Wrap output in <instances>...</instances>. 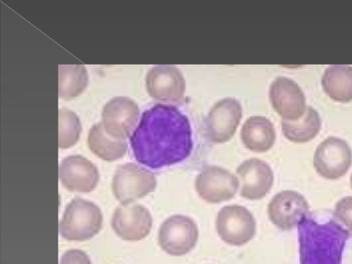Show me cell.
Returning <instances> with one entry per match:
<instances>
[{
  "label": "cell",
  "mask_w": 352,
  "mask_h": 264,
  "mask_svg": "<svg viewBox=\"0 0 352 264\" xmlns=\"http://www.w3.org/2000/svg\"><path fill=\"white\" fill-rule=\"evenodd\" d=\"M241 184L240 194L248 200H258L267 195L274 184V173L265 161L251 158L243 161L236 169Z\"/></svg>",
  "instance_id": "4fadbf2b"
},
{
  "label": "cell",
  "mask_w": 352,
  "mask_h": 264,
  "mask_svg": "<svg viewBox=\"0 0 352 264\" xmlns=\"http://www.w3.org/2000/svg\"><path fill=\"white\" fill-rule=\"evenodd\" d=\"M58 119V146L69 148L78 140L81 132L80 122L76 114L67 109L59 110Z\"/></svg>",
  "instance_id": "7402d4cb"
},
{
  "label": "cell",
  "mask_w": 352,
  "mask_h": 264,
  "mask_svg": "<svg viewBox=\"0 0 352 264\" xmlns=\"http://www.w3.org/2000/svg\"><path fill=\"white\" fill-rule=\"evenodd\" d=\"M317 174L328 180L344 177L352 165V150L344 140L330 136L316 147L313 160Z\"/></svg>",
  "instance_id": "8992f818"
},
{
  "label": "cell",
  "mask_w": 352,
  "mask_h": 264,
  "mask_svg": "<svg viewBox=\"0 0 352 264\" xmlns=\"http://www.w3.org/2000/svg\"><path fill=\"white\" fill-rule=\"evenodd\" d=\"M140 116L138 104L124 96H117L106 103L102 123L111 137L124 140L133 133Z\"/></svg>",
  "instance_id": "30bf717a"
},
{
  "label": "cell",
  "mask_w": 352,
  "mask_h": 264,
  "mask_svg": "<svg viewBox=\"0 0 352 264\" xmlns=\"http://www.w3.org/2000/svg\"><path fill=\"white\" fill-rule=\"evenodd\" d=\"M335 217L352 232V196L340 199L335 205Z\"/></svg>",
  "instance_id": "603a6c76"
},
{
  "label": "cell",
  "mask_w": 352,
  "mask_h": 264,
  "mask_svg": "<svg viewBox=\"0 0 352 264\" xmlns=\"http://www.w3.org/2000/svg\"><path fill=\"white\" fill-rule=\"evenodd\" d=\"M157 236L162 250L173 256H182L195 247L199 230L195 221L190 217L174 214L161 224Z\"/></svg>",
  "instance_id": "5b68a950"
},
{
  "label": "cell",
  "mask_w": 352,
  "mask_h": 264,
  "mask_svg": "<svg viewBox=\"0 0 352 264\" xmlns=\"http://www.w3.org/2000/svg\"><path fill=\"white\" fill-rule=\"evenodd\" d=\"M215 227L223 242L233 246H241L254 237L256 223L253 214L246 208L234 204L220 209Z\"/></svg>",
  "instance_id": "52a82bcc"
},
{
  "label": "cell",
  "mask_w": 352,
  "mask_h": 264,
  "mask_svg": "<svg viewBox=\"0 0 352 264\" xmlns=\"http://www.w3.org/2000/svg\"><path fill=\"white\" fill-rule=\"evenodd\" d=\"M242 118L240 103L224 98L212 107L206 118V135L213 143H224L232 138Z\"/></svg>",
  "instance_id": "7c38bea8"
},
{
  "label": "cell",
  "mask_w": 352,
  "mask_h": 264,
  "mask_svg": "<svg viewBox=\"0 0 352 264\" xmlns=\"http://www.w3.org/2000/svg\"><path fill=\"white\" fill-rule=\"evenodd\" d=\"M115 233L126 241H140L146 237L153 226L148 210L140 204H129L117 207L111 218Z\"/></svg>",
  "instance_id": "8fae6325"
},
{
  "label": "cell",
  "mask_w": 352,
  "mask_h": 264,
  "mask_svg": "<svg viewBox=\"0 0 352 264\" xmlns=\"http://www.w3.org/2000/svg\"><path fill=\"white\" fill-rule=\"evenodd\" d=\"M88 75L82 65L58 67V93L65 99H70L80 94L86 88Z\"/></svg>",
  "instance_id": "44dd1931"
},
{
  "label": "cell",
  "mask_w": 352,
  "mask_h": 264,
  "mask_svg": "<svg viewBox=\"0 0 352 264\" xmlns=\"http://www.w3.org/2000/svg\"><path fill=\"white\" fill-rule=\"evenodd\" d=\"M309 206L299 192L285 190L276 193L267 206L271 222L281 230H291L296 227L309 213Z\"/></svg>",
  "instance_id": "9c48e42d"
},
{
  "label": "cell",
  "mask_w": 352,
  "mask_h": 264,
  "mask_svg": "<svg viewBox=\"0 0 352 264\" xmlns=\"http://www.w3.org/2000/svg\"><path fill=\"white\" fill-rule=\"evenodd\" d=\"M270 99L283 120H298L307 109L303 91L296 82L286 77L280 76L273 81L270 88Z\"/></svg>",
  "instance_id": "5bb4252c"
},
{
  "label": "cell",
  "mask_w": 352,
  "mask_h": 264,
  "mask_svg": "<svg viewBox=\"0 0 352 264\" xmlns=\"http://www.w3.org/2000/svg\"><path fill=\"white\" fill-rule=\"evenodd\" d=\"M240 186L236 176L218 166H207L197 175L195 187L199 197L209 204L232 199Z\"/></svg>",
  "instance_id": "ba28073f"
},
{
  "label": "cell",
  "mask_w": 352,
  "mask_h": 264,
  "mask_svg": "<svg viewBox=\"0 0 352 264\" xmlns=\"http://www.w3.org/2000/svg\"><path fill=\"white\" fill-rule=\"evenodd\" d=\"M349 183H350L351 188L352 189V173L351 174V176H350Z\"/></svg>",
  "instance_id": "d4e9b609"
},
{
  "label": "cell",
  "mask_w": 352,
  "mask_h": 264,
  "mask_svg": "<svg viewBox=\"0 0 352 264\" xmlns=\"http://www.w3.org/2000/svg\"><path fill=\"white\" fill-rule=\"evenodd\" d=\"M130 145L136 161L150 168L180 163L193 147L189 120L175 106L156 104L141 116Z\"/></svg>",
  "instance_id": "6da1fadb"
},
{
  "label": "cell",
  "mask_w": 352,
  "mask_h": 264,
  "mask_svg": "<svg viewBox=\"0 0 352 264\" xmlns=\"http://www.w3.org/2000/svg\"><path fill=\"white\" fill-rule=\"evenodd\" d=\"M102 224V214L91 201L74 198L66 206L59 223V233L68 241H82L98 234Z\"/></svg>",
  "instance_id": "3957f363"
},
{
  "label": "cell",
  "mask_w": 352,
  "mask_h": 264,
  "mask_svg": "<svg viewBox=\"0 0 352 264\" xmlns=\"http://www.w3.org/2000/svg\"><path fill=\"white\" fill-rule=\"evenodd\" d=\"M146 89L153 98L168 102L182 99L185 80L180 71L173 65H156L147 73Z\"/></svg>",
  "instance_id": "9a60e30c"
},
{
  "label": "cell",
  "mask_w": 352,
  "mask_h": 264,
  "mask_svg": "<svg viewBox=\"0 0 352 264\" xmlns=\"http://www.w3.org/2000/svg\"><path fill=\"white\" fill-rule=\"evenodd\" d=\"M243 145L256 153L269 151L276 141V131L273 124L263 116H252L243 124L241 130Z\"/></svg>",
  "instance_id": "e0dca14e"
},
{
  "label": "cell",
  "mask_w": 352,
  "mask_h": 264,
  "mask_svg": "<svg viewBox=\"0 0 352 264\" xmlns=\"http://www.w3.org/2000/svg\"><path fill=\"white\" fill-rule=\"evenodd\" d=\"M59 264H91L88 255L80 250H69L61 256Z\"/></svg>",
  "instance_id": "cb8c5ba5"
},
{
  "label": "cell",
  "mask_w": 352,
  "mask_h": 264,
  "mask_svg": "<svg viewBox=\"0 0 352 264\" xmlns=\"http://www.w3.org/2000/svg\"><path fill=\"white\" fill-rule=\"evenodd\" d=\"M156 186L157 180L151 171L131 162L120 166L112 180L113 193L122 205L145 197Z\"/></svg>",
  "instance_id": "277c9868"
},
{
  "label": "cell",
  "mask_w": 352,
  "mask_h": 264,
  "mask_svg": "<svg viewBox=\"0 0 352 264\" xmlns=\"http://www.w3.org/2000/svg\"><path fill=\"white\" fill-rule=\"evenodd\" d=\"M322 86L325 94L333 100H352V67L330 65L322 75Z\"/></svg>",
  "instance_id": "ac0fdd59"
},
{
  "label": "cell",
  "mask_w": 352,
  "mask_h": 264,
  "mask_svg": "<svg viewBox=\"0 0 352 264\" xmlns=\"http://www.w3.org/2000/svg\"><path fill=\"white\" fill-rule=\"evenodd\" d=\"M59 179L68 190L89 192L97 186L99 173L96 166L80 155L63 159L58 168Z\"/></svg>",
  "instance_id": "2e32d148"
},
{
  "label": "cell",
  "mask_w": 352,
  "mask_h": 264,
  "mask_svg": "<svg viewBox=\"0 0 352 264\" xmlns=\"http://www.w3.org/2000/svg\"><path fill=\"white\" fill-rule=\"evenodd\" d=\"M321 125L318 113L313 107H307L304 115L298 120H283L281 129L283 135L289 141L306 143L319 133Z\"/></svg>",
  "instance_id": "ffe728a7"
},
{
  "label": "cell",
  "mask_w": 352,
  "mask_h": 264,
  "mask_svg": "<svg viewBox=\"0 0 352 264\" xmlns=\"http://www.w3.org/2000/svg\"><path fill=\"white\" fill-rule=\"evenodd\" d=\"M300 264H341L349 230L330 220L319 223L305 216L298 223Z\"/></svg>",
  "instance_id": "7a4b0ae2"
},
{
  "label": "cell",
  "mask_w": 352,
  "mask_h": 264,
  "mask_svg": "<svg viewBox=\"0 0 352 264\" xmlns=\"http://www.w3.org/2000/svg\"><path fill=\"white\" fill-rule=\"evenodd\" d=\"M87 142L92 153L107 162H113L122 157L127 148L125 140L109 135L105 131L102 122L97 123L91 128Z\"/></svg>",
  "instance_id": "d6986e66"
}]
</instances>
